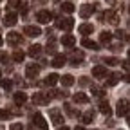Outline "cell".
Returning <instances> with one entry per match:
<instances>
[{
  "mask_svg": "<svg viewBox=\"0 0 130 130\" xmlns=\"http://www.w3.org/2000/svg\"><path fill=\"white\" fill-rule=\"evenodd\" d=\"M56 27L63 29V31H71L74 27V20L71 18V16H61V18L56 20Z\"/></svg>",
  "mask_w": 130,
  "mask_h": 130,
  "instance_id": "1",
  "label": "cell"
},
{
  "mask_svg": "<svg viewBox=\"0 0 130 130\" xmlns=\"http://www.w3.org/2000/svg\"><path fill=\"white\" fill-rule=\"evenodd\" d=\"M31 119H32V125H36V126H38V130H49V125H47L45 118L42 116L40 112H35Z\"/></svg>",
  "mask_w": 130,
  "mask_h": 130,
  "instance_id": "2",
  "label": "cell"
},
{
  "mask_svg": "<svg viewBox=\"0 0 130 130\" xmlns=\"http://www.w3.org/2000/svg\"><path fill=\"white\" fill-rule=\"evenodd\" d=\"M54 18V14L51 13V11H47V9H43V11H38V14H36V20L40 22V24H49Z\"/></svg>",
  "mask_w": 130,
  "mask_h": 130,
  "instance_id": "3",
  "label": "cell"
},
{
  "mask_svg": "<svg viewBox=\"0 0 130 130\" xmlns=\"http://www.w3.org/2000/svg\"><path fill=\"white\" fill-rule=\"evenodd\" d=\"M24 35L25 36H31V38H36V36L42 35V29L38 25H25L24 27Z\"/></svg>",
  "mask_w": 130,
  "mask_h": 130,
  "instance_id": "4",
  "label": "cell"
},
{
  "mask_svg": "<svg viewBox=\"0 0 130 130\" xmlns=\"http://www.w3.org/2000/svg\"><path fill=\"white\" fill-rule=\"evenodd\" d=\"M116 112H118L119 118H121V116H128V100H119Z\"/></svg>",
  "mask_w": 130,
  "mask_h": 130,
  "instance_id": "5",
  "label": "cell"
},
{
  "mask_svg": "<svg viewBox=\"0 0 130 130\" xmlns=\"http://www.w3.org/2000/svg\"><path fill=\"white\" fill-rule=\"evenodd\" d=\"M16 20H18V14H16V13H7V14L4 16L2 24H4L6 27H13V25L16 24Z\"/></svg>",
  "mask_w": 130,
  "mask_h": 130,
  "instance_id": "6",
  "label": "cell"
},
{
  "mask_svg": "<svg viewBox=\"0 0 130 130\" xmlns=\"http://www.w3.org/2000/svg\"><path fill=\"white\" fill-rule=\"evenodd\" d=\"M94 9H96V6H90V4L81 6L79 7V16H81V18H89V16L94 13Z\"/></svg>",
  "mask_w": 130,
  "mask_h": 130,
  "instance_id": "7",
  "label": "cell"
},
{
  "mask_svg": "<svg viewBox=\"0 0 130 130\" xmlns=\"http://www.w3.org/2000/svg\"><path fill=\"white\" fill-rule=\"evenodd\" d=\"M49 116H51V121H53L54 125H61V123H63V116H61V112H60L58 108H53L51 112H49Z\"/></svg>",
  "mask_w": 130,
  "mask_h": 130,
  "instance_id": "8",
  "label": "cell"
},
{
  "mask_svg": "<svg viewBox=\"0 0 130 130\" xmlns=\"http://www.w3.org/2000/svg\"><path fill=\"white\" fill-rule=\"evenodd\" d=\"M38 72H40V67H38V65H35V63H29L27 69H25V76H27V78H36Z\"/></svg>",
  "mask_w": 130,
  "mask_h": 130,
  "instance_id": "9",
  "label": "cell"
},
{
  "mask_svg": "<svg viewBox=\"0 0 130 130\" xmlns=\"http://www.w3.org/2000/svg\"><path fill=\"white\" fill-rule=\"evenodd\" d=\"M92 76L94 78H107V67H103V65H96V67L92 69Z\"/></svg>",
  "mask_w": 130,
  "mask_h": 130,
  "instance_id": "10",
  "label": "cell"
},
{
  "mask_svg": "<svg viewBox=\"0 0 130 130\" xmlns=\"http://www.w3.org/2000/svg\"><path fill=\"white\" fill-rule=\"evenodd\" d=\"M6 40H7V43H11V45H16V43H20V40H22V36H20V32H9V35L6 36Z\"/></svg>",
  "mask_w": 130,
  "mask_h": 130,
  "instance_id": "11",
  "label": "cell"
},
{
  "mask_svg": "<svg viewBox=\"0 0 130 130\" xmlns=\"http://www.w3.org/2000/svg\"><path fill=\"white\" fill-rule=\"evenodd\" d=\"M58 81H60L63 87H71V85H74V76L65 74V76H60V78H58Z\"/></svg>",
  "mask_w": 130,
  "mask_h": 130,
  "instance_id": "12",
  "label": "cell"
},
{
  "mask_svg": "<svg viewBox=\"0 0 130 130\" xmlns=\"http://www.w3.org/2000/svg\"><path fill=\"white\" fill-rule=\"evenodd\" d=\"M49 100H51V96H42L40 92L38 94H35V96H32V101H35V103H40V105H45V103H49Z\"/></svg>",
  "mask_w": 130,
  "mask_h": 130,
  "instance_id": "13",
  "label": "cell"
},
{
  "mask_svg": "<svg viewBox=\"0 0 130 130\" xmlns=\"http://www.w3.org/2000/svg\"><path fill=\"white\" fill-rule=\"evenodd\" d=\"M65 61H67V58H65L63 54H56L51 65H53V67H56V69H58V67H63V65H65Z\"/></svg>",
  "mask_w": 130,
  "mask_h": 130,
  "instance_id": "14",
  "label": "cell"
},
{
  "mask_svg": "<svg viewBox=\"0 0 130 130\" xmlns=\"http://www.w3.org/2000/svg\"><path fill=\"white\" fill-rule=\"evenodd\" d=\"M103 18L107 20V22H110V24H114L116 25L118 24V14L114 13V11H105V14H103Z\"/></svg>",
  "mask_w": 130,
  "mask_h": 130,
  "instance_id": "15",
  "label": "cell"
},
{
  "mask_svg": "<svg viewBox=\"0 0 130 130\" xmlns=\"http://www.w3.org/2000/svg\"><path fill=\"white\" fill-rule=\"evenodd\" d=\"M61 43H63L65 47H72V45L76 43V38H74L72 35H63V36H61Z\"/></svg>",
  "mask_w": 130,
  "mask_h": 130,
  "instance_id": "16",
  "label": "cell"
},
{
  "mask_svg": "<svg viewBox=\"0 0 130 130\" xmlns=\"http://www.w3.org/2000/svg\"><path fill=\"white\" fill-rule=\"evenodd\" d=\"M81 45L87 47V49H92V51H98V49H100V45H98L96 42H92V40H89V38H83V40H81Z\"/></svg>",
  "mask_w": 130,
  "mask_h": 130,
  "instance_id": "17",
  "label": "cell"
},
{
  "mask_svg": "<svg viewBox=\"0 0 130 130\" xmlns=\"http://www.w3.org/2000/svg\"><path fill=\"white\" fill-rule=\"evenodd\" d=\"M58 78H60L58 74H49V76L43 79V83H45V85H49V87H53V85H56V83H58Z\"/></svg>",
  "mask_w": 130,
  "mask_h": 130,
  "instance_id": "18",
  "label": "cell"
},
{
  "mask_svg": "<svg viewBox=\"0 0 130 130\" xmlns=\"http://www.w3.org/2000/svg\"><path fill=\"white\" fill-rule=\"evenodd\" d=\"M25 101H27L25 92H14V103H16V105H24Z\"/></svg>",
  "mask_w": 130,
  "mask_h": 130,
  "instance_id": "19",
  "label": "cell"
},
{
  "mask_svg": "<svg viewBox=\"0 0 130 130\" xmlns=\"http://www.w3.org/2000/svg\"><path fill=\"white\" fill-rule=\"evenodd\" d=\"M72 98H74V101H76V103H89V96L83 94V92H76Z\"/></svg>",
  "mask_w": 130,
  "mask_h": 130,
  "instance_id": "20",
  "label": "cell"
},
{
  "mask_svg": "<svg viewBox=\"0 0 130 130\" xmlns=\"http://www.w3.org/2000/svg\"><path fill=\"white\" fill-rule=\"evenodd\" d=\"M78 31H79V35H90V32L94 31V27H92L90 24H81V25L78 27Z\"/></svg>",
  "mask_w": 130,
  "mask_h": 130,
  "instance_id": "21",
  "label": "cell"
},
{
  "mask_svg": "<svg viewBox=\"0 0 130 130\" xmlns=\"http://www.w3.org/2000/svg\"><path fill=\"white\" fill-rule=\"evenodd\" d=\"M100 112L105 114V116H110V114H112V108H110L108 101H101V103H100Z\"/></svg>",
  "mask_w": 130,
  "mask_h": 130,
  "instance_id": "22",
  "label": "cell"
},
{
  "mask_svg": "<svg viewBox=\"0 0 130 130\" xmlns=\"http://www.w3.org/2000/svg\"><path fill=\"white\" fill-rule=\"evenodd\" d=\"M40 53H42V45H38V43H36V45H31V47H29V51H27V54L32 56V58L38 56Z\"/></svg>",
  "mask_w": 130,
  "mask_h": 130,
  "instance_id": "23",
  "label": "cell"
},
{
  "mask_svg": "<svg viewBox=\"0 0 130 130\" xmlns=\"http://www.w3.org/2000/svg\"><path fill=\"white\" fill-rule=\"evenodd\" d=\"M119 79H121V74L114 72V74H110V76H108V79H107V85H110V87H112V85H116Z\"/></svg>",
  "mask_w": 130,
  "mask_h": 130,
  "instance_id": "24",
  "label": "cell"
},
{
  "mask_svg": "<svg viewBox=\"0 0 130 130\" xmlns=\"http://www.w3.org/2000/svg\"><path fill=\"white\" fill-rule=\"evenodd\" d=\"M61 11H65V13H74L76 7H74L72 2H63V4H61Z\"/></svg>",
  "mask_w": 130,
  "mask_h": 130,
  "instance_id": "25",
  "label": "cell"
},
{
  "mask_svg": "<svg viewBox=\"0 0 130 130\" xmlns=\"http://www.w3.org/2000/svg\"><path fill=\"white\" fill-rule=\"evenodd\" d=\"M112 40V32H108V31H103L101 35H100V42L101 43H108Z\"/></svg>",
  "mask_w": 130,
  "mask_h": 130,
  "instance_id": "26",
  "label": "cell"
},
{
  "mask_svg": "<svg viewBox=\"0 0 130 130\" xmlns=\"http://www.w3.org/2000/svg\"><path fill=\"white\" fill-rule=\"evenodd\" d=\"M0 87H2L4 90H11L13 81H11V79H7V78H4V79H0Z\"/></svg>",
  "mask_w": 130,
  "mask_h": 130,
  "instance_id": "27",
  "label": "cell"
},
{
  "mask_svg": "<svg viewBox=\"0 0 130 130\" xmlns=\"http://www.w3.org/2000/svg\"><path fill=\"white\" fill-rule=\"evenodd\" d=\"M71 60H72V65H79V61L83 60V53H72Z\"/></svg>",
  "mask_w": 130,
  "mask_h": 130,
  "instance_id": "28",
  "label": "cell"
},
{
  "mask_svg": "<svg viewBox=\"0 0 130 130\" xmlns=\"http://www.w3.org/2000/svg\"><path fill=\"white\" fill-rule=\"evenodd\" d=\"M92 119H94V112H92V110H89V112L83 114V123H85V125H90Z\"/></svg>",
  "mask_w": 130,
  "mask_h": 130,
  "instance_id": "29",
  "label": "cell"
},
{
  "mask_svg": "<svg viewBox=\"0 0 130 130\" xmlns=\"http://www.w3.org/2000/svg\"><path fill=\"white\" fill-rule=\"evenodd\" d=\"M24 58H25V54H24L22 51H16V53L13 54V60H14V63H22V61H24Z\"/></svg>",
  "mask_w": 130,
  "mask_h": 130,
  "instance_id": "30",
  "label": "cell"
},
{
  "mask_svg": "<svg viewBox=\"0 0 130 130\" xmlns=\"http://www.w3.org/2000/svg\"><path fill=\"white\" fill-rule=\"evenodd\" d=\"M105 63L107 65H118V63H121L118 58H112V56H108V58H105Z\"/></svg>",
  "mask_w": 130,
  "mask_h": 130,
  "instance_id": "31",
  "label": "cell"
},
{
  "mask_svg": "<svg viewBox=\"0 0 130 130\" xmlns=\"http://www.w3.org/2000/svg\"><path fill=\"white\" fill-rule=\"evenodd\" d=\"M11 118V112L9 110H4V108H0V119H9Z\"/></svg>",
  "mask_w": 130,
  "mask_h": 130,
  "instance_id": "32",
  "label": "cell"
},
{
  "mask_svg": "<svg viewBox=\"0 0 130 130\" xmlns=\"http://www.w3.org/2000/svg\"><path fill=\"white\" fill-rule=\"evenodd\" d=\"M45 51H47L49 54H54V53H56V47H54V43H51V45H47V49H45Z\"/></svg>",
  "mask_w": 130,
  "mask_h": 130,
  "instance_id": "33",
  "label": "cell"
},
{
  "mask_svg": "<svg viewBox=\"0 0 130 130\" xmlns=\"http://www.w3.org/2000/svg\"><path fill=\"white\" fill-rule=\"evenodd\" d=\"M11 130H24V126L20 123H14V125H11Z\"/></svg>",
  "mask_w": 130,
  "mask_h": 130,
  "instance_id": "34",
  "label": "cell"
},
{
  "mask_svg": "<svg viewBox=\"0 0 130 130\" xmlns=\"http://www.w3.org/2000/svg\"><path fill=\"white\" fill-rule=\"evenodd\" d=\"M0 60L6 63V61H7V54H6V53H0Z\"/></svg>",
  "mask_w": 130,
  "mask_h": 130,
  "instance_id": "35",
  "label": "cell"
},
{
  "mask_svg": "<svg viewBox=\"0 0 130 130\" xmlns=\"http://www.w3.org/2000/svg\"><path fill=\"white\" fill-rule=\"evenodd\" d=\"M94 94H96V96H103V90H101V89H94Z\"/></svg>",
  "mask_w": 130,
  "mask_h": 130,
  "instance_id": "36",
  "label": "cell"
},
{
  "mask_svg": "<svg viewBox=\"0 0 130 130\" xmlns=\"http://www.w3.org/2000/svg\"><path fill=\"white\" fill-rule=\"evenodd\" d=\"M9 4H11V6H14V7H16V6H18V4H20V0H9Z\"/></svg>",
  "mask_w": 130,
  "mask_h": 130,
  "instance_id": "37",
  "label": "cell"
},
{
  "mask_svg": "<svg viewBox=\"0 0 130 130\" xmlns=\"http://www.w3.org/2000/svg\"><path fill=\"white\" fill-rule=\"evenodd\" d=\"M123 69H125V71H128V61H126V60L123 61Z\"/></svg>",
  "mask_w": 130,
  "mask_h": 130,
  "instance_id": "38",
  "label": "cell"
},
{
  "mask_svg": "<svg viewBox=\"0 0 130 130\" xmlns=\"http://www.w3.org/2000/svg\"><path fill=\"white\" fill-rule=\"evenodd\" d=\"M74 130H87V128H85V126H76Z\"/></svg>",
  "mask_w": 130,
  "mask_h": 130,
  "instance_id": "39",
  "label": "cell"
},
{
  "mask_svg": "<svg viewBox=\"0 0 130 130\" xmlns=\"http://www.w3.org/2000/svg\"><path fill=\"white\" fill-rule=\"evenodd\" d=\"M58 130H71L69 126H61V128H58Z\"/></svg>",
  "mask_w": 130,
  "mask_h": 130,
  "instance_id": "40",
  "label": "cell"
},
{
  "mask_svg": "<svg viewBox=\"0 0 130 130\" xmlns=\"http://www.w3.org/2000/svg\"><path fill=\"white\" fill-rule=\"evenodd\" d=\"M4 43V38H2V35H0V45H2Z\"/></svg>",
  "mask_w": 130,
  "mask_h": 130,
  "instance_id": "41",
  "label": "cell"
},
{
  "mask_svg": "<svg viewBox=\"0 0 130 130\" xmlns=\"http://www.w3.org/2000/svg\"><path fill=\"white\" fill-rule=\"evenodd\" d=\"M0 74H2V72H0Z\"/></svg>",
  "mask_w": 130,
  "mask_h": 130,
  "instance_id": "42",
  "label": "cell"
}]
</instances>
